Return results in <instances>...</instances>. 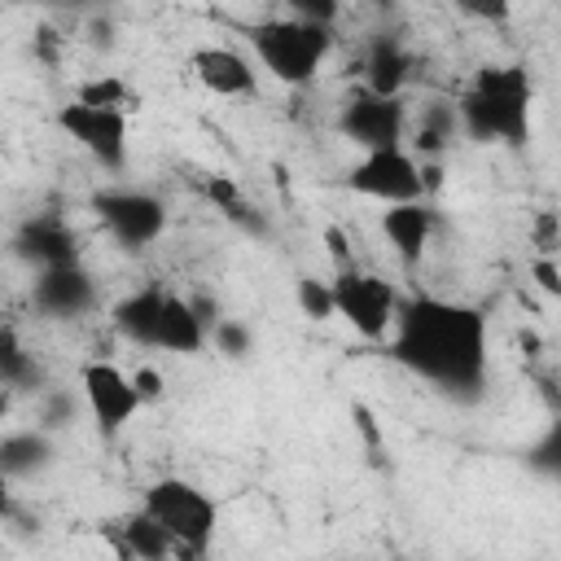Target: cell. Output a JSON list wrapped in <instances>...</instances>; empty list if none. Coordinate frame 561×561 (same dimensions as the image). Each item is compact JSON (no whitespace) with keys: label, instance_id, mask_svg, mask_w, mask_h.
<instances>
[{"label":"cell","instance_id":"6da1fadb","mask_svg":"<svg viewBox=\"0 0 561 561\" xmlns=\"http://www.w3.org/2000/svg\"><path fill=\"white\" fill-rule=\"evenodd\" d=\"M390 355L443 394L478 399L486 386V316L438 294H403L390 324Z\"/></svg>","mask_w":561,"mask_h":561},{"label":"cell","instance_id":"7a4b0ae2","mask_svg":"<svg viewBox=\"0 0 561 561\" xmlns=\"http://www.w3.org/2000/svg\"><path fill=\"white\" fill-rule=\"evenodd\" d=\"M451 105H456L460 136L478 145H526L530 140L526 66H482Z\"/></svg>","mask_w":561,"mask_h":561},{"label":"cell","instance_id":"3957f363","mask_svg":"<svg viewBox=\"0 0 561 561\" xmlns=\"http://www.w3.org/2000/svg\"><path fill=\"white\" fill-rule=\"evenodd\" d=\"M245 44H250L254 61L280 88H307L320 75L329 48H333V31L311 26L294 13H272L254 26H245Z\"/></svg>","mask_w":561,"mask_h":561},{"label":"cell","instance_id":"277c9868","mask_svg":"<svg viewBox=\"0 0 561 561\" xmlns=\"http://www.w3.org/2000/svg\"><path fill=\"white\" fill-rule=\"evenodd\" d=\"M140 513L153 517L171 535V543L184 561H202L215 543V530H219V504L210 500V491H202L197 482L175 478V473L145 486Z\"/></svg>","mask_w":561,"mask_h":561},{"label":"cell","instance_id":"5b68a950","mask_svg":"<svg viewBox=\"0 0 561 561\" xmlns=\"http://www.w3.org/2000/svg\"><path fill=\"white\" fill-rule=\"evenodd\" d=\"M329 289H333V316H342L364 342L390 337V324H394V311L403 298L394 280L364 272V267H342V272H333Z\"/></svg>","mask_w":561,"mask_h":561},{"label":"cell","instance_id":"8992f818","mask_svg":"<svg viewBox=\"0 0 561 561\" xmlns=\"http://www.w3.org/2000/svg\"><path fill=\"white\" fill-rule=\"evenodd\" d=\"M88 206L123 250H145L167 232V202L149 188H131V184L96 188Z\"/></svg>","mask_w":561,"mask_h":561},{"label":"cell","instance_id":"52a82bcc","mask_svg":"<svg viewBox=\"0 0 561 561\" xmlns=\"http://www.w3.org/2000/svg\"><path fill=\"white\" fill-rule=\"evenodd\" d=\"M337 131L359 149H403L408 140V105L403 96H373L368 88H351L337 105Z\"/></svg>","mask_w":561,"mask_h":561},{"label":"cell","instance_id":"ba28073f","mask_svg":"<svg viewBox=\"0 0 561 561\" xmlns=\"http://www.w3.org/2000/svg\"><path fill=\"white\" fill-rule=\"evenodd\" d=\"M346 188L368 197V202H381V206H403V202H425V175H421V162L416 153L403 145V149H373V153H359V162L346 171Z\"/></svg>","mask_w":561,"mask_h":561},{"label":"cell","instance_id":"9c48e42d","mask_svg":"<svg viewBox=\"0 0 561 561\" xmlns=\"http://www.w3.org/2000/svg\"><path fill=\"white\" fill-rule=\"evenodd\" d=\"M79 394H83V408L92 412V421L105 438L123 434L136 421V412L145 408L136 386H131V373H123L110 359H88L79 368Z\"/></svg>","mask_w":561,"mask_h":561},{"label":"cell","instance_id":"30bf717a","mask_svg":"<svg viewBox=\"0 0 561 561\" xmlns=\"http://www.w3.org/2000/svg\"><path fill=\"white\" fill-rule=\"evenodd\" d=\"M57 127L105 171L127 167V114L123 110H92L79 101L57 105Z\"/></svg>","mask_w":561,"mask_h":561},{"label":"cell","instance_id":"8fae6325","mask_svg":"<svg viewBox=\"0 0 561 561\" xmlns=\"http://www.w3.org/2000/svg\"><path fill=\"white\" fill-rule=\"evenodd\" d=\"M31 302H35L39 316L79 320V316H88V311L101 302V289H96V276H92L83 263H70V267L35 272V280H31Z\"/></svg>","mask_w":561,"mask_h":561},{"label":"cell","instance_id":"7c38bea8","mask_svg":"<svg viewBox=\"0 0 561 561\" xmlns=\"http://www.w3.org/2000/svg\"><path fill=\"white\" fill-rule=\"evenodd\" d=\"M9 245L35 272L79 263V237H75V228L61 215H31V219H22Z\"/></svg>","mask_w":561,"mask_h":561},{"label":"cell","instance_id":"4fadbf2b","mask_svg":"<svg viewBox=\"0 0 561 561\" xmlns=\"http://www.w3.org/2000/svg\"><path fill=\"white\" fill-rule=\"evenodd\" d=\"M188 66H193V79L210 96H228V101H237V96L254 101L259 96V66L245 53L228 48V44H202V48H193Z\"/></svg>","mask_w":561,"mask_h":561},{"label":"cell","instance_id":"5bb4252c","mask_svg":"<svg viewBox=\"0 0 561 561\" xmlns=\"http://www.w3.org/2000/svg\"><path fill=\"white\" fill-rule=\"evenodd\" d=\"M434 206L430 202H403V206H386L381 210V237L386 245L394 250V259L416 272L425 250H430V237H434Z\"/></svg>","mask_w":561,"mask_h":561},{"label":"cell","instance_id":"9a60e30c","mask_svg":"<svg viewBox=\"0 0 561 561\" xmlns=\"http://www.w3.org/2000/svg\"><path fill=\"white\" fill-rule=\"evenodd\" d=\"M206 320L197 316L193 298L184 294H162V307H158V320H153V337L149 346L153 351H171V355H197L206 351Z\"/></svg>","mask_w":561,"mask_h":561},{"label":"cell","instance_id":"2e32d148","mask_svg":"<svg viewBox=\"0 0 561 561\" xmlns=\"http://www.w3.org/2000/svg\"><path fill=\"white\" fill-rule=\"evenodd\" d=\"M412 53H408V44L403 39H394V35H377L373 44H368V53H364V83L359 88H368L373 96H399L403 92V83L412 79Z\"/></svg>","mask_w":561,"mask_h":561},{"label":"cell","instance_id":"e0dca14e","mask_svg":"<svg viewBox=\"0 0 561 561\" xmlns=\"http://www.w3.org/2000/svg\"><path fill=\"white\" fill-rule=\"evenodd\" d=\"M53 460H57V443L39 425L0 434V469H4L9 482L13 478H22V482L26 478H39L44 469H53Z\"/></svg>","mask_w":561,"mask_h":561},{"label":"cell","instance_id":"ac0fdd59","mask_svg":"<svg viewBox=\"0 0 561 561\" xmlns=\"http://www.w3.org/2000/svg\"><path fill=\"white\" fill-rule=\"evenodd\" d=\"M162 285H145V289H131L127 298L114 302L110 320L118 329V337H127L131 346H149L153 337V320H158V307H162Z\"/></svg>","mask_w":561,"mask_h":561},{"label":"cell","instance_id":"d6986e66","mask_svg":"<svg viewBox=\"0 0 561 561\" xmlns=\"http://www.w3.org/2000/svg\"><path fill=\"white\" fill-rule=\"evenodd\" d=\"M0 386L9 394H39L44 390L39 359L18 342V333L9 324H0Z\"/></svg>","mask_w":561,"mask_h":561},{"label":"cell","instance_id":"ffe728a7","mask_svg":"<svg viewBox=\"0 0 561 561\" xmlns=\"http://www.w3.org/2000/svg\"><path fill=\"white\" fill-rule=\"evenodd\" d=\"M202 193L210 197V206H215L224 219H232V224L245 228L250 237H267V215H263L228 175H210V180L202 184Z\"/></svg>","mask_w":561,"mask_h":561},{"label":"cell","instance_id":"44dd1931","mask_svg":"<svg viewBox=\"0 0 561 561\" xmlns=\"http://www.w3.org/2000/svg\"><path fill=\"white\" fill-rule=\"evenodd\" d=\"M118 543H123V552H127L131 561H175V557H180L175 543H171V535H167L153 517H145V513H131V517L118 526Z\"/></svg>","mask_w":561,"mask_h":561},{"label":"cell","instance_id":"7402d4cb","mask_svg":"<svg viewBox=\"0 0 561 561\" xmlns=\"http://www.w3.org/2000/svg\"><path fill=\"white\" fill-rule=\"evenodd\" d=\"M460 136V123H456V105L451 101H430L412 127V149L421 158H438L451 140Z\"/></svg>","mask_w":561,"mask_h":561},{"label":"cell","instance_id":"603a6c76","mask_svg":"<svg viewBox=\"0 0 561 561\" xmlns=\"http://www.w3.org/2000/svg\"><path fill=\"white\" fill-rule=\"evenodd\" d=\"M127 96H131V92H127V83H123L118 75H92V79H83V83L75 88L70 101L92 105V110H123Z\"/></svg>","mask_w":561,"mask_h":561},{"label":"cell","instance_id":"cb8c5ba5","mask_svg":"<svg viewBox=\"0 0 561 561\" xmlns=\"http://www.w3.org/2000/svg\"><path fill=\"white\" fill-rule=\"evenodd\" d=\"M206 342H215V351L228 355V359H245V355L254 351V333L245 329V320H228V316H219V320L210 324Z\"/></svg>","mask_w":561,"mask_h":561},{"label":"cell","instance_id":"d4e9b609","mask_svg":"<svg viewBox=\"0 0 561 561\" xmlns=\"http://www.w3.org/2000/svg\"><path fill=\"white\" fill-rule=\"evenodd\" d=\"M294 298H298V311L307 320H333V289L329 280L320 276H298L294 280Z\"/></svg>","mask_w":561,"mask_h":561},{"label":"cell","instance_id":"484cf974","mask_svg":"<svg viewBox=\"0 0 561 561\" xmlns=\"http://www.w3.org/2000/svg\"><path fill=\"white\" fill-rule=\"evenodd\" d=\"M75 416H79V399H75L70 390H39V421H35V425H39L44 434L75 425Z\"/></svg>","mask_w":561,"mask_h":561},{"label":"cell","instance_id":"4316f807","mask_svg":"<svg viewBox=\"0 0 561 561\" xmlns=\"http://www.w3.org/2000/svg\"><path fill=\"white\" fill-rule=\"evenodd\" d=\"M131 386H136L140 403H158V399L167 394V381H162V373H158L153 364H140V368L131 373Z\"/></svg>","mask_w":561,"mask_h":561},{"label":"cell","instance_id":"83f0119b","mask_svg":"<svg viewBox=\"0 0 561 561\" xmlns=\"http://www.w3.org/2000/svg\"><path fill=\"white\" fill-rule=\"evenodd\" d=\"M530 276H535V285H539L548 298H557V294H561V272H557V259H543V254H539V259L530 263Z\"/></svg>","mask_w":561,"mask_h":561},{"label":"cell","instance_id":"f1b7e54d","mask_svg":"<svg viewBox=\"0 0 561 561\" xmlns=\"http://www.w3.org/2000/svg\"><path fill=\"white\" fill-rule=\"evenodd\" d=\"M324 245H329V259H333L337 272H342V267H355V259H351V241H346L342 228H324Z\"/></svg>","mask_w":561,"mask_h":561},{"label":"cell","instance_id":"f546056e","mask_svg":"<svg viewBox=\"0 0 561 561\" xmlns=\"http://www.w3.org/2000/svg\"><path fill=\"white\" fill-rule=\"evenodd\" d=\"M13 508V500H9V478H4V469H0V513H9Z\"/></svg>","mask_w":561,"mask_h":561},{"label":"cell","instance_id":"4dcf8cb0","mask_svg":"<svg viewBox=\"0 0 561 561\" xmlns=\"http://www.w3.org/2000/svg\"><path fill=\"white\" fill-rule=\"evenodd\" d=\"M9 412H13V394H9V390H4V386H0V421H4V416H9Z\"/></svg>","mask_w":561,"mask_h":561}]
</instances>
